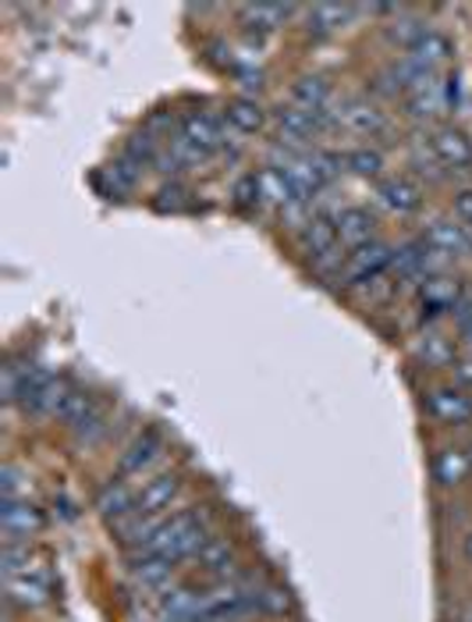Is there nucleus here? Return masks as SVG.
<instances>
[{
	"instance_id": "obj_1",
	"label": "nucleus",
	"mask_w": 472,
	"mask_h": 622,
	"mask_svg": "<svg viewBox=\"0 0 472 622\" xmlns=\"http://www.w3.org/2000/svg\"><path fill=\"white\" fill-rule=\"evenodd\" d=\"M423 413L433 427L451 431V434H465V431H472V392H465L455 381L430 384V388L423 392Z\"/></svg>"
},
{
	"instance_id": "obj_2",
	"label": "nucleus",
	"mask_w": 472,
	"mask_h": 622,
	"mask_svg": "<svg viewBox=\"0 0 472 622\" xmlns=\"http://www.w3.org/2000/svg\"><path fill=\"white\" fill-rule=\"evenodd\" d=\"M163 455H168V437H163V431L160 427H142L118 455V477L142 484L160 470Z\"/></svg>"
},
{
	"instance_id": "obj_3",
	"label": "nucleus",
	"mask_w": 472,
	"mask_h": 622,
	"mask_svg": "<svg viewBox=\"0 0 472 622\" xmlns=\"http://www.w3.org/2000/svg\"><path fill=\"white\" fill-rule=\"evenodd\" d=\"M334 128H338V132H344V136L373 142V139H380L391 128V118H388V111L376 100L349 97V100L334 103Z\"/></svg>"
},
{
	"instance_id": "obj_4",
	"label": "nucleus",
	"mask_w": 472,
	"mask_h": 622,
	"mask_svg": "<svg viewBox=\"0 0 472 622\" xmlns=\"http://www.w3.org/2000/svg\"><path fill=\"white\" fill-rule=\"evenodd\" d=\"M420 243L426 246L433 267H441V270H448L455 260L472 253L469 231L455 221V217H430L420 231Z\"/></svg>"
},
{
	"instance_id": "obj_5",
	"label": "nucleus",
	"mask_w": 472,
	"mask_h": 622,
	"mask_svg": "<svg viewBox=\"0 0 472 622\" xmlns=\"http://www.w3.org/2000/svg\"><path fill=\"white\" fill-rule=\"evenodd\" d=\"M430 481L441 495H459L472 484V460L465 442H441L430 452Z\"/></svg>"
},
{
	"instance_id": "obj_6",
	"label": "nucleus",
	"mask_w": 472,
	"mask_h": 622,
	"mask_svg": "<svg viewBox=\"0 0 472 622\" xmlns=\"http://www.w3.org/2000/svg\"><path fill=\"white\" fill-rule=\"evenodd\" d=\"M373 204H376V210L398 217V221H409V217L423 214L426 189L409 171L388 175L384 181H376V186H373Z\"/></svg>"
},
{
	"instance_id": "obj_7",
	"label": "nucleus",
	"mask_w": 472,
	"mask_h": 622,
	"mask_svg": "<svg viewBox=\"0 0 472 622\" xmlns=\"http://www.w3.org/2000/svg\"><path fill=\"white\" fill-rule=\"evenodd\" d=\"M181 495H185V477L178 470H157L153 477L135 484V512L168 516V512L181 509Z\"/></svg>"
},
{
	"instance_id": "obj_8",
	"label": "nucleus",
	"mask_w": 472,
	"mask_h": 622,
	"mask_svg": "<svg viewBox=\"0 0 472 622\" xmlns=\"http://www.w3.org/2000/svg\"><path fill=\"white\" fill-rule=\"evenodd\" d=\"M394 253H398V246L388 243V239H376L370 246L349 253L344 256L341 282L352 285V288H362V285H373L380 278H388V270L394 267Z\"/></svg>"
},
{
	"instance_id": "obj_9",
	"label": "nucleus",
	"mask_w": 472,
	"mask_h": 622,
	"mask_svg": "<svg viewBox=\"0 0 472 622\" xmlns=\"http://www.w3.org/2000/svg\"><path fill=\"white\" fill-rule=\"evenodd\" d=\"M430 146L451 178H472V139L462 125L444 121L438 128H430Z\"/></svg>"
},
{
	"instance_id": "obj_10",
	"label": "nucleus",
	"mask_w": 472,
	"mask_h": 622,
	"mask_svg": "<svg viewBox=\"0 0 472 622\" xmlns=\"http://www.w3.org/2000/svg\"><path fill=\"white\" fill-rule=\"evenodd\" d=\"M402 103H405V115H409L412 121L438 128V125H444L448 107L455 103V86L441 82V76H438V79L423 82L420 89H412V93H409Z\"/></svg>"
},
{
	"instance_id": "obj_11",
	"label": "nucleus",
	"mask_w": 472,
	"mask_h": 622,
	"mask_svg": "<svg viewBox=\"0 0 472 622\" xmlns=\"http://www.w3.org/2000/svg\"><path fill=\"white\" fill-rule=\"evenodd\" d=\"M334 228H338V246H341L344 253H355V249H362V246L384 239V235H380V217H376V210L362 207V204H349V207L334 210Z\"/></svg>"
},
{
	"instance_id": "obj_12",
	"label": "nucleus",
	"mask_w": 472,
	"mask_h": 622,
	"mask_svg": "<svg viewBox=\"0 0 472 622\" xmlns=\"http://www.w3.org/2000/svg\"><path fill=\"white\" fill-rule=\"evenodd\" d=\"M189 146H195V150H203L207 157H213L217 150H224V142H228V125L221 115H213V111H185L178 118V132Z\"/></svg>"
},
{
	"instance_id": "obj_13",
	"label": "nucleus",
	"mask_w": 472,
	"mask_h": 622,
	"mask_svg": "<svg viewBox=\"0 0 472 622\" xmlns=\"http://www.w3.org/2000/svg\"><path fill=\"white\" fill-rule=\"evenodd\" d=\"M129 580L139 591L160 598L181 580V565L171 555H135L129 559Z\"/></svg>"
},
{
	"instance_id": "obj_14",
	"label": "nucleus",
	"mask_w": 472,
	"mask_h": 622,
	"mask_svg": "<svg viewBox=\"0 0 472 622\" xmlns=\"http://www.w3.org/2000/svg\"><path fill=\"white\" fill-rule=\"evenodd\" d=\"M0 530H4V541H36L47 530V512L32 498H4Z\"/></svg>"
},
{
	"instance_id": "obj_15",
	"label": "nucleus",
	"mask_w": 472,
	"mask_h": 622,
	"mask_svg": "<svg viewBox=\"0 0 472 622\" xmlns=\"http://www.w3.org/2000/svg\"><path fill=\"white\" fill-rule=\"evenodd\" d=\"M4 605L11 612H22V615H36L53 605V588L47 573H36V576H4Z\"/></svg>"
},
{
	"instance_id": "obj_16",
	"label": "nucleus",
	"mask_w": 472,
	"mask_h": 622,
	"mask_svg": "<svg viewBox=\"0 0 472 622\" xmlns=\"http://www.w3.org/2000/svg\"><path fill=\"white\" fill-rule=\"evenodd\" d=\"M459 356H462L459 338L438 332V327H426V332L412 342V359L420 363L423 371H455Z\"/></svg>"
},
{
	"instance_id": "obj_17",
	"label": "nucleus",
	"mask_w": 472,
	"mask_h": 622,
	"mask_svg": "<svg viewBox=\"0 0 472 622\" xmlns=\"http://www.w3.org/2000/svg\"><path fill=\"white\" fill-rule=\"evenodd\" d=\"M93 512L107 526L124 520V516H132V512H135V484L118 477V473H114V477H107L97 487V495H93Z\"/></svg>"
},
{
	"instance_id": "obj_18",
	"label": "nucleus",
	"mask_w": 472,
	"mask_h": 622,
	"mask_svg": "<svg viewBox=\"0 0 472 622\" xmlns=\"http://www.w3.org/2000/svg\"><path fill=\"white\" fill-rule=\"evenodd\" d=\"M376 11H380V14H391L388 22H384V40H388L391 47H398L402 53H409V50L430 32V22H426L423 14H415L412 8L388 4V8H376Z\"/></svg>"
},
{
	"instance_id": "obj_19",
	"label": "nucleus",
	"mask_w": 472,
	"mask_h": 622,
	"mask_svg": "<svg viewBox=\"0 0 472 622\" xmlns=\"http://www.w3.org/2000/svg\"><path fill=\"white\" fill-rule=\"evenodd\" d=\"M288 103L302 107L310 115H323L334 107V82L320 76V71H305L292 86H288Z\"/></svg>"
},
{
	"instance_id": "obj_20",
	"label": "nucleus",
	"mask_w": 472,
	"mask_h": 622,
	"mask_svg": "<svg viewBox=\"0 0 472 622\" xmlns=\"http://www.w3.org/2000/svg\"><path fill=\"white\" fill-rule=\"evenodd\" d=\"M221 118L228 125V132H234V136H257V132H263V128H270V111H267V107L257 97H234V100H228Z\"/></svg>"
},
{
	"instance_id": "obj_21",
	"label": "nucleus",
	"mask_w": 472,
	"mask_h": 622,
	"mask_svg": "<svg viewBox=\"0 0 472 622\" xmlns=\"http://www.w3.org/2000/svg\"><path fill=\"white\" fill-rule=\"evenodd\" d=\"M344 175H352L359 181H370V186H376V181L388 178V157L384 150H380L376 142H355L344 150Z\"/></svg>"
},
{
	"instance_id": "obj_22",
	"label": "nucleus",
	"mask_w": 472,
	"mask_h": 622,
	"mask_svg": "<svg viewBox=\"0 0 472 622\" xmlns=\"http://www.w3.org/2000/svg\"><path fill=\"white\" fill-rule=\"evenodd\" d=\"M409 58L420 65L423 71H430V76H441V71L451 65V58H455V43H451L448 32L430 29L423 40L409 50Z\"/></svg>"
},
{
	"instance_id": "obj_23",
	"label": "nucleus",
	"mask_w": 472,
	"mask_h": 622,
	"mask_svg": "<svg viewBox=\"0 0 472 622\" xmlns=\"http://www.w3.org/2000/svg\"><path fill=\"white\" fill-rule=\"evenodd\" d=\"M305 32L317 36V40H331V36L344 32L352 26V18L359 14V8L349 4H317V8H305Z\"/></svg>"
},
{
	"instance_id": "obj_24",
	"label": "nucleus",
	"mask_w": 472,
	"mask_h": 622,
	"mask_svg": "<svg viewBox=\"0 0 472 622\" xmlns=\"http://www.w3.org/2000/svg\"><path fill=\"white\" fill-rule=\"evenodd\" d=\"M295 14H302L299 8H281V4H249L239 11V22L249 36H274L278 29H284Z\"/></svg>"
},
{
	"instance_id": "obj_25",
	"label": "nucleus",
	"mask_w": 472,
	"mask_h": 622,
	"mask_svg": "<svg viewBox=\"0 0 472 622\" xmlns=\"http://www.w3.org/2000/svg\"><path fill=\"white\" fill-rule=\"evenodd\" d=\"M409 175L420 181L426 178V186H444V181H451V175L444 171V164L438 160V154H433V146H430V132L426 136H415L409 142Z\"/></svg>"
},
{
	"instance_id": "obj_26",
	"label": "nucleus",
	"mask_w": 472,
	"mask_h": 622,
	"mask_svg": "<svg viewBox=\"0 0 472 622\" xmlns=\"http://www.w3.org/2000/svg\"><path fill=\"white\" fill-rule=\"evenodd\" d=\"M0 570H4V576L43 573V559L36 541H4V547H0Z\"/></svg>"
},
{
	"instance_id": "obj_27",
	"label": "nucleus",
	"mask_w": 472,
	"mask_h": 622,
	"mask_svg": "<svg viewBox=\"0 0 472 622\" xmlns=\"http://www.w3.org/2000/svg\"><path fill=\"white\" fill-rule=\"evenodd\" d=\"M252 601H257V619H281L284 612H292V594L281 583H260Z\"/></svg>"
},
{
	"instance_id": "obj_28",
	"label": "nucleus",
	"mask_w": 472,
	"mask_h": 622,
	"mask_svg": "<svg viewBox=\"0 0 472 622\" xmlns=\"http://www.w3.org/2000/svg\"><path fill=\"white\" fill-rule=\"evenodd\" d=\"M231 204L239 207L242 214H257L263 204V186H260V171H249L242 175L239 181H234V189H231Z\"/></svg>"
},
{
	"instance_id": "obj_29",
	"label": "nucleus",
	"mask_w": 472,
	"mask_h": 622,
	"mask_svg": "<svg viewBox=\"0 0 472 622\" xmlns=\"http://www.w3.org/2000/svg\"><path fill=\"white\" fill-rule=\"evenodd\" d=\"M0 491H4V498H29L32 491V470L18 460H8L4 470H0Z\"/></svg>"
},
{
	"instance_id": "obj_30",
	"label": "nucleus",
	"mask_w": 472,
	"mask_h": 622,
	"mask_svg": "<svg viewBox=\"0 0 472 622\" xmlns=\"http://www.w3.org/2000/svg\"><path fill=\"white\" fill-rule=\"evenodd\" d=\"M189 207V189L181 186L178 178H168L163 181V186L157 189V196H153V210H160V214H178V210H185Z\"/></svg>"
},
{
	"instance_id": "obj_31",
	"label": "nucleus",
	"mask_w": 472,
	"mask_h": 622,
	"mask_svg": "<svg viewBox=\"0 0 472 622\" xmlns=\"http://www.w3.org/2000/svg\"><path fill=\"white\" fill-rule=\"evenodd\" d=\"M451 320H455V338H459V345H462V353L472 356V303L462 299L455 314H451Z\"/></svg>"
},
{
	"instance_id": "obj_32",
	"label": "nucleus",
	"mask_w": 472,
	"mask_h": 622,
	"mask_svg": "<svg viewBox=\"0 0 472 622\" xmlns=\"http://www.w3.org/2000/svg\"><path fill=\"white\" fill-rule=\"evenodd\" d=\"M451 217L472 235V186H459L451 196Z\"/></svg>"
},
{
	"instance_id": "obj_33",
	"label": "nucleus",
	"mask_w": 472,
	"mask_h": 622,
	"mask_svg": "<svg viewBox=\"0 0 472 622\" xmlns=\"http://www.w3.org/2000/svg\"><path fill=\"white\" fill-rule=\"evenodd\" d=\"M451 381L462 384L465 392H472V356H469V353H462V356H459L455 371H451Z\"/></svg>"
},
{
	"instance_id": "obj_34",
	"label": "nucleus",
	"mask_w": 472,
	"mask_h": 622,
	"mask_svg": "<svg viewBox=\"0 0 472 622\" xmlns=\"http://www.w3.org/2000/svg\"><path fill=\"white\" fill-rule=\"evenodd\" d=\"M459 555H462L465 565H472V523L459 534Z\"/></svg>"
},
{
	"instance_id": "obj_35",
	"label": "nucleus",
	"mask_w": 472,
	"mask_h": 622,
	"mask_svg": "<svg viewBox=\"0 0 472 622\" xmlns=\"http://www.w3.org/2000/svg\"><path fill=\"white\" fill-rule=\"evenodd\" d=\"M465 448H469V460H472V434L465 437Z\"/></svg>"
},
{
	"instance_id": "obj_36",
	"label": "nucleus",
	"mask_w": 472,
	"mask_h": 622,
	"mask_svg": "<svg viewBox=\"0 0 472 622\" xmlns=\"http://www.w3.org/2000/svg\"><path fill=\"white\" fill-rule=\"evenodd\" d=\"M185 622H203V619H185Z\"/></svg>"
}]
</instances>
